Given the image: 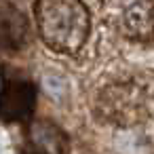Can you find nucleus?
I'll list each match as a JSON object with an SVG mask.
<instances>
[{
	"label": "nucleus",
	"mask_w": 154,
	"mask_h": 154,
	"mask_svg": "<svg viewBox=\"0 0 154 154\" xmlns=\"http://www.w3.org/2000/svg\"><path fill=\"white\" fill-rule=\"evenodd\" d=\"M34 21L42 42L61 55H76L91 34V13L82 0H36Z\"/></svg>",
	"instance_id": "nucleus-1"
},
{
	"label": "nucleus",
	"mask_w": 154,
	"mask_h": 154,
	"mask_svg": "<svg viewBox=\"0 0 154 154\" xmlns=\"http://www.w3.org/2000/svg\"><path fill=\"white\" fill-rule=\"evenodd\" d=\"M95 114L112 127H133L148 114V95L135 82L110 85L99 91Z\"/></svg>",
	"instance_id": "nucleus-2"
},
{
	"label": "nucleus",
	"mask_w": 154,
	"mask_h": 154,
	"mask_svg": "<svg viewBox=\"0 0 154 154\" xmlns=\"http://www.w3.org/2000/svg\"><path fill=\"white\" fill-rule=\"evenodd\" d=\"M101 15L108 28L127 40L154 38V0H101Z\"/></svg>",
	"instance_id": "nucleus-3"
},
{
	"label": "nucleus",
	"mask_w": 154,
	"mask_h": 154,
	"mask_svg": "<svg viewBox=\"0 0 154 154\" xmlns=\"http://www.w3.org/2000/svg\"><path fill=\"white\" fill-rule=\"evenodd\" d=\"M36 106V89L28 80H7L0 87V120L28 122Z\"/></svg>",
	"instance_id": "nucleus-4"
},
{
	"label": "nucleus",
	"mask_w": 154,
	"mask_h": 154,
	"mask_svg": "<svg viewBox=\"0 0 154 154\" xmlns=\"http://www.w3.org/2000/svg\"><path fill=\"white\" fill-rule=\"evenodd\" d=\"M30 40V21L13 2L0 0V49L19 51Z\"/></svg>",
	"instance_id": "nucleus-5"
},
{
	"label": "nucleus",
	"mask_w": 154,
	"mask_h": 154,
	"mask_svg": "<svg viewBox=\"0 0 154 154\" xmlns=\"http://www.w3.org/2000/svg\"><path fill=\"white\" fill-rule=\"evenodd\" d=\"M30 146L34 154H66L68 135L49 120H36L30 127Z\"/></svg>",
	"instance_id": "nucleus-6"
}]
</instances>
